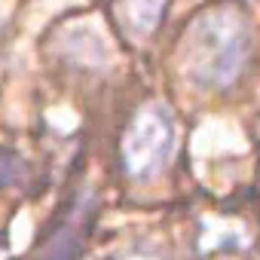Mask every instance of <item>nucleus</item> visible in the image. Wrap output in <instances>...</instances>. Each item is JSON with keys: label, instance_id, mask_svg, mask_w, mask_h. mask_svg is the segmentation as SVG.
Instances as JSON below:
<instances>
[{"label": "nucleus", "instance_id": "nucleus-1", "mask_svg": "<svg viewBox=\"0 0 260 260\" xmlns=\"http://www.w3.org/2000/svg\"><path fill=\"white\" fill-rule=\"evenodd\" d=\"M251 52V19L236 4L202 10L184 31V71L202 89L230 86Z\"/></svg>", "mask_w": 260, "mask_h": 260}, {"label": "nucleus", "instance_id": "nucleus-2", "mask_svg": "<svg viewBox=\"0 0 260 260\" xmlns=\"http://www.w3.org/2000/svg\"><path fill=\"white\" fill-rule=\"evenodd\" d=\"M175 150V125L162 104L141 107L122 135V162L132 178H153Z\"/></svg>", "mask_w": 260, "mask_h": 260}, {"label": "nucleus", "instance_id": "nucleus-3", "mask_svg": "<svg viewBox=\"0 0 260 260\" xmlns=\"http://www.w3.org/2000/svg\"><path fill=\"white\" fill-rule=\"evenodd\" d=\"M166 7H169V0H116L113 16L128 40H144L162 22Z\"/></svg>", "mask_w": 260, "mask_h": 260}, {"label": "nucleus", "instance_id": "nucleus-4", "mask_svg": "<svg viewBox=\"0 0 260 260\" xmlns=\"http://www.w3.org/2000/svg\"><path fill=\"white\" fill-rule=\"evenodd\" d=\"M22 178H25V162L16 153L0 150V187H13Z\"/></svg>", "mask_w": 260, "mask_h": 260}]
</instances>
